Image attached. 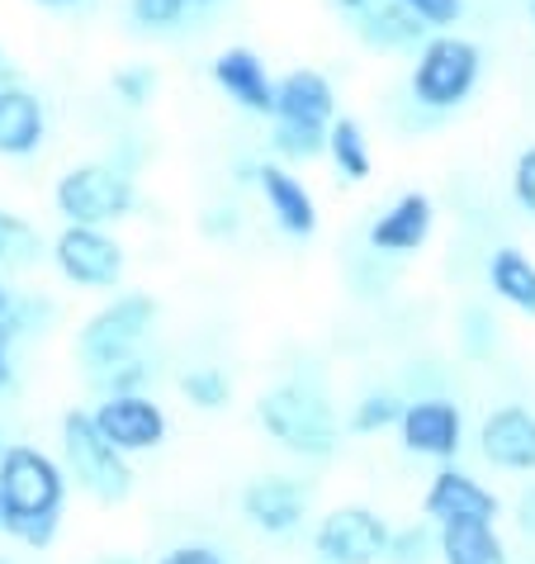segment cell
<instances>
[{
	"label": "cell",
	"instance_id": "cell-1",
	"mask_svg": "<svg viewBox=\"0 0 535 564\" xmlns=\"http://www.w3.org/2000/svg\"><path fill=\"white\" fill-rule=\"evenodd\" d=\"M67 469L48 451L14 442L0 451V536L29 545V551H48L62 531L67 512Z\"/></svg>",
	"mask_w": 535,
	"mask_h": 564
},
{
	"label": "cell",
	"instance_id": "cell-2",
	"mask_svg": "<svg viewBox=\"0 0 535 564\" xmlns=\"http://www.w3.org/2000/svg\"><path fill=\"white\" fill-rule=\"evenodd\" d=\"M256 422L280 451L298 460H332L341 446V422L332 399L313 380H280L256 399Z\"/></svg>",
	"mask_w": 535,
	"mask_h": 564
},
{
	"label": "cell",
	"instance_id": "cell-3",
	"mask_svg": "<svg viewBox=\"0 0 535 564\" xmlns=\"http://www.w3.org/2000/svg\"><path fill=\"white\" fill-rule=\"evenodd\" d=\"M483 76V48L474 39L455 34V29H440L427 34L422 48L413 53V67H407V96L432 115H446V109H460L469 96L479 90Z\"/></svg>",
	"mask_w": 535,
	"mask_h": 564
},
{
	"label": "cell",
	"instance_id": "cell-4",
	"mask_svg": "<svg viewBox=\"0 0 535 564\" xmlns=\"http://www.w3.org/2000/svg\"><path fill=\"white\" fill-rule=\"evenodd\" d=\"M57 442H62V469H67V479L86 498L114 508V503H123V498L133 494V465H129V456H123L114 442H105V432L96 427L90 409H67V413H62Z\"/></svg>",
	"mask_w": 535,
	"mask_h": 564
},
{
	"label": "cell",
	"instance_id": "cell-5",
	"mask_svg": "<svg viewBox=\"0 0 535 564\" xmlns=\"http://www.w3.org/2000/svg\"><path fill=\"white\" fill-rule=\"evenodd\" d=\"M162 318V304L152 300L148 290H123L109 304H100L86 318V327L76 333V360L90 375H105L123 366L129 356H138V347L148 341V333Z\"/></svg>",
	"mask_w": 535,
	"mask_h": 564
},
{
	"label": "cell",
	"instance_id": "cell-6",
	"mask_svg": "<svg viewBox=\"0 0 535 564\" xmlns=\"http://www.w3.org/2000/svg\"><path fill=\"white\" fill-rule=\"evenodd\" d=\"M53 209L62 224L114 228L138 209V181L119 162H76L53 185Z\"/></svg>",
	"mask_w": 535,
	"mask_h": 564
},
{
	"label": "cell",
	"instance_id": "cell-7",
	"mask_svg": "<svg viewBox=\"0 0 535 564\" xmlns=\"http://www.w3.org/2000/svg\"><path fill=\"white\" fill-rule=\"evenodd\" d=\"M48 261L76 290H119L123 280V242L109 228L62 224V232L48 242Z\"/></svg>",
	"mask_w": 535,
	"mask_h": 564
},
{
	"label": "cell",
	"instance_id": "cell-8",
	"mask_svg": "<svg viewBox=\"0 0 535 564\" xmlns=\"http://www.w3.org/2000/svg\"><path fill=\"white\" fill-rule=\"evenodd\" d=\"M389 522L365 503H341L313 527V555L318 564H384Z\"/></svg>",
	"mask_w": 535,
	"mask_h": 564
},
{
	"label": "cell",
	"instance_id": "cell-9",
	"mask_svg": "<svg viewBox=\"0 0 535 564\" xmlns=\"http://www.w3.org/2000/svg\"><path fill=\"white\" fill-rule=\"evenodd\" d=\"M96 427L105 432V442H114L123 456H148L166 442L171 422H166V409L156 403L148 389H129V394H105L100 409H90Z\"/></svg>",
	"mask_w": 535,
	"mask_h": 564
},
{
	"label": "cell",
	"instance_id": "cell-10",
	"mask_svg": "<svg viewBox=\"0 0 535 564\" xmlns=\"http://www.w3.org/2000/svg\"><path fill=\"white\" fill-rule=\"evenodd\" d=\"M398 436L413 456H427V460H455L465 446V413L460 403L446 399V394H427V399H413L403 403V417H398Z\"/></svg>",
	"mask_w": 535,
	"mask_h": 564
},
{
	"label": "cell",
	"instance_id": "cell-11",
	"mask_svg": "<svg viewBox=\"0 0 535 564\" xmlns=\"http://www.w3.org/2000/svg\"><path fill=\"white\" fill-rule=\"evenodd\" d=\"M422 512H427V522H498L502 517V498L493 489H483L474 475H465V469H436L427 494H422Z\"/></svg>",
	"mask_w": 535,
	"mask_h": 564
},
{
	"label": "cell",
	"instance_id": "cell-12",
	"mask_svg": "<svg viewBox=\"0 0 535 564\" xmlns=\"http://www.w3.org/2000/svg\"><path fill=\"white\" fill-rule=\"evenodd\" d=\"M209 76L232 105L247 109V115H261V119L275 115V76L256 48L232 43V48H223L209 62Z\"/></svg>",
	"mask_w": 535,
	"mask_h": 564
},
{
	"label": "cell",
	"instance_id": "cell-13",
	"mask_svg": "<svg viewBox=\"0 0 535 564\" xmlns=\"http://www.w3.org/2000/svg\"><path fill=\"white\" fill-rule=\"evenodd\" d=\"M238 508L251 527L265 531V536H290V531H298L308 517V489L290 475H261L242 489Z\"/></svg>",
	"mask_w": 535,
	"mask_h": 564
},
{
	"label": "cell",
	"instance_id": "cell-14",
	"mask_svg": "<svg viewBox=\"0 0 535 564\" xmlns=\"http://www.w3.org/2000/svg\"><path fill=\"white\" fill-rule=\"evenodd\" d=\"M479 451L493 469L535 475V413L522 403H502L479 422Z\"/></svg>",
	"mask_w": 535,
	"mask_h": 564
},
{
	"label": "cell",
	"instance_id": "cell-15",
	"mask_svg": "<svg viewBox=\"0 0 535 564\" xmlns=\"http://www.w3.org/2000/svg\"><path fill=\"white\" fill-rule=\"evenodd\" d=\"M432 228H436V205H432V195H427V191H403V195L393 199V205L370 224L365 242H370V252H380V257H413V252H422V247H427Z\"/></svg>",
	"mask_w": 535,
	"mask_h": 564
},
{
	"label": "cell",
	"instance_id": "cell-16",
	"mask_svg": "<svg viewBox=\"0 0 535 564\" xmlns=\"http://www.w3.org/2000/svg\"><path fill=\"white\" fill-rule=\"evenodd\" d=\"M256 191H261L280 232H290V238H313V232H318V199H313V191L285 162H261Z\"/></svg>",
	"mask_w": 535,
	"mask_h": 564
},
{
	"label": "cell",
	"instance_id": "cell-17",
	"mask_svg": "<svg viewBox=\"0 0 535 564\" xmlns=\"http://www.w3.org/2000/svg\"><path fill=\"white\" fill-rule=\"evenodd\" d=\"M48 138V105L20 82H0V156L24 162Z\"/></svg>",
	"mask_w": 535,
	"mask_h": 564
},
{
	"label": "cell",
	"instance_id": "cell-18",
	"mask_svg": "<svg viewBox=\"0 0 535 564\" xmlns=\"http://www.w3.org/2000/svg\"><path fill=\"white\" fill-rule=\"evenodd\" d=\"M271 119L327 129V123L337 119V86L327 82L318 67H294L285 76H275V115Z\"/></svg>",
	"mask_w": 535,
	"mask_h": 564
},
{
	"label": "cell",
	"instance_id": "cell-19",
	"mask_svg": "<svg viewBox=\"0 0 535 564\" xmlns=\"http://www.w3.org/2000/svg\"><path fill=\"white\" fill-rule=\"evenodd\" d=\"M351 20H356L360 43L374 53H417L422 39L432 34V29L422 24L417 14H407L398 0H365L360 10H351Z\"/></svg>",
	"mask_w": 535,
	"mask_h": 564
},
{
	"label": "cell",
	"instance_id": "cell-20",
	"mask_svg": "<svg viewBox=\"0 0 535 564\" xmlns=\"http://www.w3.org/2000/svg\"><path fill=\"white\" fill-rule=\"evenodd\" d=\"M436 560L440 564H507V541L498 536V522H440Z\"/></svg>",
	"mask_w": 535,
	"mask_h": 564
},
{
	"label": "cell",
	"instance_id": "cell-21",
	"mask_svg": "<svg viewBox=\"0 0 535 564\" xmlns=\"http://www.w3.org/2000/svg\"><path fill=\"white\" fill-rule=\"evenodd\" d=\"M323 156L337 166V176H341V181H351V185L370 181V171H374V148H370L365 123L351 119V115H337L332 123H327Z\"/></svg>",
	"mask_w": 535,
	"mask_h": 564
},
{
	"label": "cell",
	"instance_id": "cell-22",
	"mask_svg": "<svg viewBox=\"0 0 535 564\" xmlns=\"http://www.w3.org/2000/svg\"><path fill=\"white\" fill-rule=\"evenodd\" d=\"M488 290H493L502 304H512L516 313L535 318V261L522 247H498V252L488 257Z\"/></svg>",
	"mask_w": 535,
	"mask_h": 564
},
{
	"label": "cell",
	"instance_id": "cell-23",
	"mask_svg": "<svg viewBox=\"0 0 535 564\" xmlns=\"http://www.w3.org/2000/svg\"><path fill=\"white\" fill-rule=\"evenodd\" d=\"M48 257V238L39 232V224H29L24 214H14L0 205V271H24Z\"/></svg>",
	"mask_w": 535,
	"mask_h": 564
},
{
	"label": "cell",
	"instance_id": "cell-24",
	"mask_svg": "<svg viewBox=\"0 0 535 564\" xmlns=\"http://www.w3.org/2000/svg\"><path fill=\"white\" fill-rule=\"evenodd\" d=\"M176 389L185 394V403L199 413H218V409H228V399H232V380L218 366H195V370H185Z\"/></svg>",
	"mask_w": 535,
	"mask_h": 564
},
{
	"label": "cell",
	"instance_id": "cell-25",
	"mask_svg": "<svg viewBox=\"0 0 535 564\" xmlns=\"http://www.w3.org/2000/svg\"><path fill=\"white\" fill-rule=\"evenodd\" d=\"M323 143H327V129L271 119V148L285 156V162H313V156H323Z\"/></svg>",
	"mask_w": 535,
	"mask_h": 564
},
{
	"label": "cell",
	"instance_id": "cell-26",
	"mask_svg": "<svg viewBox=\"0 0 535 564\" xmlns=\"http://www.w3.org/2000/svg\"><path fill=\"white\" fill-rule=\"evenodd\" d=\"M436 555V522H413L403 531H389L384 564H432Z\"/></svg>",
	"mask_w": 535,
	"mask_h": 564
},
{
	"label": "cell",
	"instance_id": "cell-27",
	"mask_svg": "<svg viewBox=\"0 0 535 564\" xmlns=\"http://www.w3.org/2000/svg\"><path fill=\"white\" fill-rule=\"evenodd\" d=\"M403 417V399L393 394V389H380V394H365L351 409V432L370 436V432H384V427H398Z\"/></svg>",
	"mask_w": 535,
	"mask_h": 564
},
{
	"label": "cell",
	"instance_id": "cell-28",
	"mask_svg": "<svg viewBox=\"0 0 535 564\" xmlns=\"http://www.w3.org/2000/svg\"><path fill=\"white\" fill-rule=\"evenodd\" d=\"M109 90L129 109H148L156 96V67H148V62H123V67L109 76Z\"/></svg>",
	"mask_w": 535,
	"mask_h": 564
},
{
	"label": "cell",
	"instance_id": "cell-29",
	"mask_svg": "<svg viewBox=\"0 0 535 564\" xmlns=\"http://www.w3.org/2000/svg\"><path fill=\"white\" fill-rule=\"evenodd\" d=\"M185 10H190V0H129L133 24L148 29V34H171V29H181Z\"/></svg>",
	"mask_w": 535,
	"mask_h": 564
},
{
	"label": "cell",
	"instance_id": "cell-30",
	"mask_svg": "<svg viewBox=\"0 0 535 564\" xmlns=\"http://www.w3.org/2000/svg\"><path fill=\"white\" fill-rule=\"evenodd\" d=\"M398 6L407 14H417L432 34H440V29H455L465 20V0H398Z\"/></svg>",
	"mask_w": 535,
	"mask_h": 564
},
{
	"label": "cell",
	"instance_id": "cell-31",
	"mask_svg": "<svg viewBox=\"0 0 535 564\" xmlns=\"http://www.w3.org/2000/svg\"><path fill=\"white\" fill-rule=\"evenodd\" d=\"M512 199H516V209L535 218V143L516 152V162H512Z\"/></svg>",
	"mask_w": 535,
	"mask_h": 564
},
{
	"label": "cell",
	"instance_id": "cell-32",
	"mask_svg": "<svg viewBox=\"0 0 535 564\" xmlns=\"http://www.w3.org/2000/svg\"><path fill=\"white\" fill-rule=\"evenodd\" d=\"M148 370H152V366H148L143 356H129L123 366L96 375V380L105 384V394H129V389H143V384H148Z\"/></svg>",
	"mask_w": 535,
	"mask_h": 564
},
{
	"label": "cell",
	"instance_id": "cell-33",
	"mask_svg": "<svg viewBox=\"0 0 535 564\" xmlns=\"http://www.w3.org/2000/svg\"><path fill=\"white\" fill-rule=\"evenodd\" d=\"M156 564H228V555L218 551V545L185 541V545H171L166 555H156Z\"/></svg>",
	"mask_w": 535,
	"mask_h": 564
},
{
	"label": "cell",
	"instance_id": "cell-34",
	"mask_svg": "<svg viewBox=\"0 0 535 564\" xmlns=\"http://www.w3.org/2000/svg\"><path fill=\"white\" fill-rule=\"evenodd\" d=\"M516 527H522L526 536H535V484H526V489L516 494Z\"/></svg>",
	"mask_w": 535,
	"mask_h": 564
},
{
	"label": "cell",
	"instance_id": "cell-35",
	"mask_svg": "<svg viewBox=\"0 0 535 564\" xmlns=\"http://www.w3.org/2000/svg\"><path fill=\"white\" fill-rule=\"evenodd\" d=\"M14 389V366H10V347H0V394Z\"/></svg>",
	"mask_w": 535,
	"mask_h": 564
},
{
	"label": "cell",
	"instance_id": "cell-36",
	"mask_svg": "<svg viewBox=\"0 0 535 564\" xmlns=\"http://www.w3.org/2000/svg\"><path fill=\"white\" fill-rule=\"evenodd\" d=\"M39 10H76V6H86V0H34Z\"/></svg>",
	"mask_w": 535,
	"mask_h": 564
},
{
	"label": "cell",
	"instance_id": "cell-37",
	"mask_svg": "<svg viewBox=\"0 0 535 564\" xmlns=\"http://www.w3.org/2000/svg\"><path fill=\"white\" fill-rule=\"evenodd\" d=\"M10 300H14V294H10V285H6V275H0V318H6V308H10Z\"/></svg>",
	"mask_w": 535,
	"mask_h": 564
},
{
	"label": "cell",
	"instance_id": "cell-38",
	"mask_svg": "<svg viewBox=\"0 0 535 564\" xmlns=\"http://www.w3.org/2000/svg\"><path fill=\"white\" fill-rule=\"evenodd\" d=\"M332 6H337L341 14H351V10H360V6H365V0H332Z\"/></svg>",
	"mask_w": 535,
	"mask_h": 564
},
{
	"label": "cell",
	"instance_id": "cell-39",
	"mask_svg": "<svg viewBox=\"0 0 535 564\" xmlns=\"http://www.w3.org/2000/svg\"><path fill=\"white\" fill-rule=\"evenodd\" d=\"M190 6H204V10H209V6H223V0H190Z\"/></svg>",
	"mask_w": 535,
	"mask_h": 564
},
{
	"label": "cell",
	"instance_id": "cell-40",
	"mask_svg": "<svg viewBox=\"0 0 535 564\" xmlns=\"http://www.w3.org/2000/svg\"><path fill=\"white\" fill-rule=\"evenodd\" d=\"M0 82H6V48H0Z\"/></svg>",
	"mask_w": 535,
	"mask_h": 564
},
{
	"label": "cell",
	"instance_id": "cell-41",
	"mask_svg": "<svg viewBox=\"0 0 535 564\" xmlns=\"http://www.w3.org/2000/svg\"><path fill=\"white\" fill-rule=\"evenodd\" d=\"M526 14H531V24H535V0H526Z\"/></svg>",
	"mask_w": 535,
	"mask_h": 564
},
{
	"label": "cell",
	"instance_id": "cell-42",
	"mask_svg": "<svg viewBox=\"0 0 535 564\" xmlns=\"http://www.w3.org/2000/svg\"><path fill=\"white\" fill-rule=\"evenodd\" d=\"M0 564H10V560H6V555H0Z\"/></svg>",
	"mask_w": 535,
	"mask_h": 564
},
{
	"label": "cell",
	"instance_id": "cell-43",
	"mask_svg": "<svg viewBox=\"0 0 535 564\" xmlns=\"http://www.w3.org/2000/svg\"><path fill=\"white\" fill-rule=\"evenodd\" d=\"M0 451H6V442H0Z\"/></svg>",
	"mask_w": 535,
	"mask_h": 564
}]
</instances>
